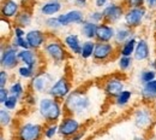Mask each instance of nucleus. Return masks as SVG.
<instances>
[{
	"label": "nucleus",
	"instance_id": "obj_16",
	"mask_svg": "<svg viewBox=\"0 0 156 140\" xmlns=\"http://www.w3.org/2000/svg\"><path fill=\"white\" fill-rule=\"evenodd\" d=\"M18 58L20 60H22L25 66L33 69L36 71V66H37V63H39V59H37V56L36 53L31 50V48H28V50H22L18 53Z\"/></svg>",
	"mask_w": 156,
	"mask_h": 140
},
{
	"label": "nucleus",
	"instance_id": "obj_50",
	"mask_svg": "<svg viewBox=\"0 0 156 140\" xmlns=\"http://www.w3.org/2000/svg\"><path fill=\"white\" fill-rule=\"evenodd\" d=\"M0 140H5V139H4V137H1V139H0Z\"/></svg>",
	"mask_w": 156,
	"mask_h": 140
},
{
	"label": "nucleus",
	"instance_id": "obj_44",
	"mask_svg": "<svg viewBox=\"0 0 156 140\" xmlns=\"http://www.w3.org/2000/svg\"><path fill=\"white\" fill-rule=\"evenodd\" d=\"M145 4H147L150 9H155L156 7V0H145Z\"/></svg>",
	"mask_w": 156,
	"mask_h": 140
},
{
	"label": "nucleus",
	"instance_id": "obj_37",
	"mask_svg": "<svg viewBox=\"0 0 156 140\" xmlns=\"http://www.w3.org/2000/svg\"><path fill=\"white\" fill-rule=\"evenodd\" d=\"M46 24H47L48 28H51V29H53V30H57V29L62 27V25L60 24V22H59L58 17H55V18L51 17V18H48V20L46 21Z\"/></svg>",
	"mask_w": 156,
	"mask_h": 140
},
{
	"label": "nucleus",
	"instance_id": "obj_30",
	"mask_svg": "<svg viewBox=\"0 0 156 140\" xmlns=\"http://www.w3.org/2000/svg\"><path fill=\"white\" fill-rule=\"evenodd\" d=\"M156 78V71L155 70H144V71H142V74H140V81H142V83L143 85H145V83H148V82H150V81L155 80Z\"/></svg>",
	"mask_w": 156,
	"mask_h": 140
},
{
	"label": "nucleus",
	"instance_id": "obj_8",
	"mask_svg": "<svg viewBox=\"0 0 156 140\" xmlns=\"http://www.w3.org/2000/svg\"><path fill=\"white\" fill-rule=\"evenodd\" d=\"M79 127L80 123L73 117H65L61 121V123L59 124V134L62 137H73L75 134H77L79 132Z\"/></svg>",
	"mask_w": 156,
	"mask_h": 140
},
{
	"label": "nucleus",
	"instance_id": "obj_27",
	"mask_svg": "<svg viewBox=\"0 0 156 140\" xmlns=\"http://www.w3.org/2000/svg\"><path fill=\"white\" fill-rule=\"evenodd\" d=\"M31 15L29 12H20L16 16V23H17V27L20 28H24V27H28L30 23H31Z\"/></svg>",
	"mask_w": 156,
	"mask_h": 140
},
{
	"label": "nucleus",
	"instance_id": "obj_6",
	"mask_svg": "<svg viewBox=\"0 0 156 140\" xmlns=\"http://www.w3.org/2000/svg\"><path fill=\"white\" fill-rule=\"evenodd\" d=\"M52 76L48 73H37L31 81V87L37 93H44L49 92L52 85Z\"/></svg>",
	"mask_w": 156,
	"mask_h": 140
},
{
	"label": "nucleus",
	"instance_id": "obj_15",
	"mask_svg": "<svg viewBox=\"0 0 156 140\" xmlns=\"http://www.w3.org/2000/svg\"><path fill=\"white\" fill-rule=\"evenodd\" d=\"M113 38H115V30L112 25H108L107 23L98 24V32H96V39L98 42H108Z\"/></svg>",
	"mask_w": 156,
	"mask_h": 140
},
{
	"label": "nucleus",
	"instance_id": "obj_4",
	"mask_svg": "<svg viewBox=\"0 0 156 140\" xmlns=\"http://www.w3.org/2000/svg\"><path fill=\"white\" fill-rule=\"evenodd\" d=\"M147 10L144 6L142 7H135V9H129L125 12V23L129 28H136L142 24V22L145 17Z\"/></svg>",
	"mask_w": 156,
	"mask_h": 140
},
{
	"label": "nucleus",
	"instance_id": "obj_11",
	"mask_svg": "<svg viewBox=\"0 0 156 140\" xmlns=\"http://www.w3.org/2000/svg\"><path fill=\"white\" fill-rule=\"evenodd\" d=\"M58 20L62 27H67L71 24H83L85 22L83 12L79 10H70L66 13L59 15Z\"/></svg>",
	"mask_w": 156,
	"mask_h": 140
},
{
	"label": "nucleus",
	"instance_id": "obj_3",
	"mask_svg": "<svg viewBox=\"0 0 156 140\" xmlns=\"http://www.w3.org/2000/svg\"><path fill=\"white\" fill-rule=\"evenodd\" d=\"M41 137L42 126L39 123H23L17 132V140H40Z\"/></svg>",
	"mask_w": 156,
	"mask_h": 140
},
{
	"label": "nucleus",
	"instance_id": "obj_28",
	"mask_svg": "<svg viewBox=\"0 0 156 140\" xmlns=\"http://www.w3.org/2000/svg\"><path fill=\"white\" fill-rule=\"evenodd\" d=\"M131 97H132V92H130L127 89H124L117 98H115V103H117L119 106H124V105H126L130 101Z\"/></svg>",
	"mask_w": 156,
	"mask_h": 140
},
{
	"label": "nucleus",
	"instance_id": "obj_34",
	"mask_svg": "<svg viewBox=\"0 0 156 140\" xmlns=\"http://www.w3.org/2000/svg\"><path fill=\"white\" fill-rule=\"evenodd\" d=\"M18 74H20V76L24 78V79H29V78H34L36 73H35V70H33V69H30V68L24 65V66H20L18 69Z\"/></svg>",
	"mask_w": 156,
	"mask_h": 140
},
{
	"label": "nucleus",
	"instance_id": "obj_10",
	"mask_svg": "<svg viewBox=\"0 0 156 140\" xmlns=\"http://www.w3.org/2000/svg\"><path fill=\"white\" fill-rule=\"evenodd\" d=\"M44 51L48 57L55 62H62L66 58V52L62 45L58 41H49L44 45Z\"/></svg>",
	"mask_w": 156,
	"mask_h": 140
},
{
	"label": "nucleus",
	"instance_id": "obj_36",
	"mask_svg": "<svg viewBox=\"0 0 156 140\" xmlns=\"http://www.w3.org/2000/svg\"><path fill=\"white\" fill-rule=\"evenodd\" d=\"M131 65H132L131 57H124V56H121V58L119 59V68H120V70H127Z\"/></svg>",
	"mask_w": 156,
	"mask_h": 140
},
{
	"label": "nucleus",
	"instance_id": "obj_38",
	"mask_svg": "<svg viewBox=\"0 0 156 140\" xmlns=\"http://www.w3.org/2000/svg\"><path fill=\"white\" fill-rule=\"evenodd\" d=\"M145 4V0H125V5L129 9H135V7H142Z\"/></svg>",
	"mask_w": 156,
	"mask_h": 140
},
{
	"label": "nucleus",
	"instance_id": "obj_35",
	"mask_svg": "<svg viewBox=\"0 0 156 140\" xmlns=\"http://www.w3.org/2000/svg\"><path fill=\"white\" fill-rule=\"evenodd\" d=\"M17 104H18V98L16 97V96H10L7 100L4 103V106H5V109H7V110H13V109H16V106H17Z\"/></svg>",
	"mask_w": 156,
	"mask_h": 140
},
{
	"label": "nucleus",
	"instance_id": "obj_25",
	"mask_svg": "<svg viewBox=\"0 0 156 140\" xmlns=\"http://www.w3.org/2000/svg\"><path fill=\"white\" fill-rule=\"evenodd\" d=\"M136 46H137L136 39H135V38H131L130 40H127L122 45V47H121V50H120L121 56H124V57H131V55L135 53Z\"/></svg>",
	"mask_w": 156,
	"mask_h": 140
},
{
	"label": "nucleus",
	"instance_id": "obj_45",
	"mask_svg": "<svg viewBox=\"0 0 156 140\" xmlns=\"http://www.w3.org/2000/svg\"><path fill=\"white\" fill-rule=\"evenodd\" d=\"M107 1H108V0H95V5H96L98 7H102V6H105V5L107 4Z\"/></svg>",
	"mask_w": 156,
	"mask_h": 140
},
{
	"label": "nucleus",
	"instance_id": "obj_2",
	"mask_svg": "<svg viewBox=\"0 0 156 140\" xmlns=\"http://www.w3.org/2000/svg\"><path fill=\"white\" fill-rule=\"evenodd\" d=\"M90 106L89 98L82 92H71L65 99V108L71 114H80L88 110Z\"/></svg>",
	"mask_w": 156,
	"mask_h": 140
},
{
	"label": "nucleus",
	"instance_id": "obj_1",
	"mask_svg": "<svg viewBox=\"0 0 156 140\" xmlns=\"http://www.w3.org/2000/svg\"><path fill=\"white\" fill-rule=\"evenodd\" d=\"M39 111L44 120L52 123H55V121H58L61 116L60 103L53 98H43L40 100Z\"/></svg>",
	"mask_w": 156,
	"mask_h": 140
},
{
	"label": "nucleus",
	"instance_id": "obj_14",
	"mask_svg": "<svg viewBox=\"0 0 156 140\" xmlns=\"http://www.w3.org/2000/svg\"><path fill=\"white\" fill-rule=\"evenodd\" d=\"M25 39L28 41L30 48H40L44 45V41H46V35L44 33H42L41 30H30L25 35Z\"/></svg>",
	"mask_w": 156,
	"mask_h": 140
},
{
	"label": "nucleus",
	"instance_id": "obj_21",
	"mask_svg": "<svg viewBox=\"0 0 156 140\" xmlns=\"http://www.w3.org/2000/svg\"><path fill=\"white\" fill-rule=\"evenodd\" d=\"M61 10V4L57 1V0H52L48 2H44L41 6V13L43 16H53L55 13H58L59 11Z\"/></svg>",
	"mask_w": 156,
	"mask_h": 140
},
{
	"label": "nucleus",
	"instance_id": "obj_12",
	"mask_svg": "<svg viewBox=\"0 0 156 140\" xmlns=\"http://www.w3.org/2000/svg\"><path fill=\"white\" fill-rule=\"evenodd\" d=\"M102 13H103V20H106L108 23L118 22L122 16H125L124 7L118 4H111V5L106 6L103 9Z\"/></svg>",
	"mask_w": 156,
	"mask_h": 140
},
{
	"label": "nucleus",
	"instance_id": "obj_26",
	"mask_svg": "<svg viewBox=\"0 0 156 140\" xmlns=\"http://www.w3.org/2000/svg\"><path fill=\"white\" fill-rule=\"evenodd\" d=\"M95 46H96V44H95L94 41L88 40V41H85V42H83V45H82V53H80V56H82L84 59L90 58L91 56H94Z\"/></svg>",
	"mask_w": 156,
	"mask_h": 140
},
{
	"label": "nucleus",
	"instance_id": "obj_13",
	"mask_svg": "<svg viewBox=\"0 0 156 140\" xmlns=\"http://www.w3.org/2000/svg\"><path fill=\"white\" fill-rule=\"evenodd\" d=\"M114 52V46L108 42H96L95 51H94V58L98 60L108 59Z\"/></svg>",
	"mask_w": 156,
	"mask_h": 140
},
{
	"label": "nucleus",
	"instance_id": "obj_49",
	"mask_svg": "<svg viewBox=\"0 0 156 140\" xmlns=\"http://www.w3.org/2000/svg\"><path fill=\"white\" fill-rule=\"evenodd\" d=\"M133 140H144V138H143V137H136Z\"/></svg>",
	"mask_w": 156,
	"mask_h": 140
},
{
	"label": "nucleus",
	"instance_id": "obj_31",
	"mask_svg": "<svg viewBox=\"0 0 156 140\" xmlns=\"http://www.w3.org/2000/svg\"><path fill=\"white\" fill-rule=\"evenodd\" d=\"M15 48H22V50H28L30 48L29 44L25 38H13V41H12V45Z\"/></svg>",
	"mask_w": 156,
	"mask_h": 140
},
{
	"label": "nucleus",
	"instance_id": "obj_41",
	"mask_svg": "<svg viewBox=\"0 0 156 140\" xmlns=\"http://www.w3.org/2000/svg\"><path fill=\"white\" fill-rule=\"evenodd\" d=\"M7 79H9L7 73H6L5 70H1V71H0V87H1V88H5V86H6V83H7Z\"/></svg>",
	"mask_w": 156,
	"mask_h": 140
},
{
	"label": "nucleus",
	"instance_id": "obj_40",
	"mask_svg": "<svg viewBox=\"0 0 156 140\" xmlns=\"http://www.w3.org/2000/svg\"><path fill=\"white\" fill-rule=\"evenodd\" d=\"M9 93H10V91H9L7 88H0V103H1L2 105H4V103L7 100V98L10 97Z\"/></svg>",
	"mask_w": 156,
	"mask_h": 140
},
{
	"label": "nucleus",
	"instance_id": "obj_29",
	"mask_svg": "<svg viewBox=\"0 0 156 140\" xmlns=\"http://www.w3.org/2000/svg\"><path fill=\"white\" fill-rule=\"evenodd\" d=\"M9 91H10V93L12 96H16L18 99H20V97H23V94H24V88H23V86H22V83H20V81L13 82Z\"/></svg>",
	"mask_w": 156,
	"mask_h": 140
},
{
	"label": "nucleus",
	"instance_id": "obj_47",
	"mask_svg": "<svg viewBox=\"0 0 156 140\" xmlns=\"http://www.w3.org/2000/svg\"><path fill=\"white\" fill-rule=\"evenodd\" d=\"M28 101H29V104H35L36 101H35V98L33 97V96H29L28 97Z\"/></svg>",
	"mask_w": 156,
	"mask_h": 140
},
{
	"label": "nucleus",
	"instance_id": "obj_20",
	"mask_svg": "<svg viewBox=\"0 0 156 140\" xmlns=\"http://www.w3.org/2000/svg\"><path fill=\"white\" fill-rule=\"evenodd\" d=\"M64 42H65L66 47L71 52H73L75 55H80L82 53V44L79 41L78 35H76V34H70V35H67L65 38Z\"/></svg>",
	"mask_w": 156,
	"mask_h": 140
},
{
	"label": "nucleus",
	"instance_id": "obj_33",
	"mask_svg": "<svg viewBox=\"0 0 156 140\" xmlns=\"http://www.w3.org/2000/svg\"><path fill=\"white\" fill-rule=\"evenodd\" d=\"M0 121H1V126H9L11 123V114L7 109H1L0 110Z\"/></svg>",
	"mask_w": 156,
	"mask_h": 140
},
{
	"label": "nucleus",
	"instance_id": "obj_19",
	"mask_svg": "<svg viewBox=\"0 0 156 140\" xmlns=\"http://www.w3.org/2000/svg\"><path fill=\"white\" fill-rule=\"evenodd\" d=\"M149 55H150V51H149V45H148L147 40L140 39V40L137 41L136 50H135V53H133L135 59L144 60L149 57Z\"/></svg>",
	"mask_w": 156,
	"mask_h": 140
},
{
	"label": "nucleus",
	"instance_id": "obj_18",
	"mask_svg": "<svg viewBox=\"0 0 156 140\" xmlns=\"http://www.w3.org/2000/svg\"><path fill=\"white\" fill-rule=\"evenodd\" d=\"M20 10V4L16 0H5L1 6V13L6 18H12L18 15Z\"/></svg>",
	"mask_w": 156,
	"mask_h": 140
},
{
	"label": "nucleus",
	"instance_id": "obj_7",
	"mask_svg": "<svg viewBox=\"0 0 156 140\" xmlns=\"http://www.w3.org/2000/svg\"><path fill=\"white\" fill-rule=\"evenodd\" d=\"M18 51L13 46H9L1 50V66L4 69H12L18 63Z\"/></svg>",
	"mask_w": 156,
	"mask_h": 140
},
{
	"label": "nucleus",
	"instance_id": "obj_39",
	"mask_svg": "<svg viewBox=\"0 0 156 140\" xmlns=\"http://www.w3.org/2000/svg\"><path fill=\"white\" fill-rule=\"evenodd\" d=\"M103 20V13L102 12H91L89 16V21L94 22V23H98Z\"/></svg>",
	"mask_w": 156,
	"mask_h": 140
},
{
	"label": "nucleus",
	"instance_id": "obj_46",
	"mask_svg": "<svg viewBox=\"0 0 156 140\" xmlns=\"http://www.w3.org/2000/svg\"><path fill=\"white\" fill-rule=\"evenodd\" d=\"M83 135H84V134H83L82 132H78L77 134H75V135L72 137V140H79L82 137H83Z\"/></svg>",
	"mask_w": 156,
	"mask_h": 140
},
{
	"label": "nucleus",
	"instance_id": "obj_48",
	"mask_svg": "<svg viewBox=\"0 0 156 140\" xmlns=\"http://www.w3.org/2000/svg\"><path fill=\"white\" fill-rule=\"evenodd\" d=\"M151 65H153V68H154V70H155V71H156V59L154 60V62H153V64H151Z\"/></svg>",
	"mask_w": 156,
	"mask_h": 140
},
{
	"label": "nucleus",
	"instance_id": "obj_23",
	"mask_svg": "<svg viewBox=\"0 0 156 140\" xmlns=\"http://www.w3.org/2000/svg\"><path fill=\"white\" fill-rule=\"evenodd\" d=\"M142 97L145 100L156 99V79L145 85H143L142 88Z\"/></svg>",
	"mask_w": 156,
	"mask_h": 140
},
{
	"label": "nucleus",
	"instance_id": "obj_43",
	"mask_svg": "<svg viewBox=\"0 0 156 140\" xmlns=\"http://www.w3.org/2000/svg\"><path fill=\"white\" fill-rule=\"evenodd\" d=\"M70 1H73L77 6H80V7L87 6V2H88V0H70Z\"/></svg>",
	"mask_w": 156,
	"mask_h": 140
},
{
	"label": "nucleus",
	"instance_id": "obj_5",
	"mask_svg": "<svg viewBox=\"0 0 156 140\" xmlns=\"http://www.w3.org/2000/svg\"><path fill=\"white\" fill-rule=\"evenodd\" d=\"M133 120H135V124L138 128L147 129V128H149L151 126L154 117H153L151 110L149 108H147V106H143V108H139L135 111Z\"/></svg>",
	"mask_w": 156,
	"mask_h": 140
},
{
	"label": "nucleus",
	"instance_id": "obj_51",
	"mask_svg": "<svg viewBox=\"0 0 156 140\" xmlns=\"http://www.w3.org/2000/svg\"><path fill=\"white\" fill-rule=\"evenodd\" d=\"M57 1H58V0H57Z\"/></svg>",
	"mask_w": 156,
	"mask_h": 140
},
{
	"label": "nucleus",
	"instance_id": "obj_17",
	"mask_svg": "<svg viewBox=\"0 0 156 140\" xmlns=\"http://www.w3.org/2000/svg\"><path fill=\"white\" fill-rule=\"evenodd\" d=\"M124 91V82L117 79V78H113V79H109V80L106 82V86H105V92L107 96L109 97H115Z\"/></svg>",
	"mask_w": 156,
	"mask_h": 140
},
{
	"label": "nucleus",
	"instance_id": "obj_42",
	"mask_svg": "<svg viewBox=\"0 0 156 140\" xmlns=\"http://www.w3.org/2000/svg\"><path fill=\"white\" fill-rule=\"evenodd\" d=\"M13 33H15V38H25V35H27L24 33L23 28H20V27H15Z\"/></svg>",
	"mask_w": 156,
	"mask_h": 140
},
{
	"label": "nucleus",
	"instance_id": "obj_22",
	"mask_svg": "<svg viewBox=\"0 0 156 140\" xmlns=\"http://www.w3.org/2000/svg\"><path fill=\"white\" fill-rule=\"evenodd\" d=\"M98 23H94L91 21H85L82 24V34L87 39H94L96 38V32H98Z\"/></svg>",
	"mask_w": 156,
	"mask_h": 140
},
{
	"label": "nucleus",
	"instance_id": "obj_32",
	"mask_svg": "<svg viewBox=\"0 0 156 140\" xmlns=\"http://www.w3.org/2000/svg\"><path fill=\"white\" fill-rule=\"evenodd\" d=\"M59 133V126L55 123H52L51 126H48L46 129H44V137L47 139H53L54 135Z\"/></svg>",
	"mask_w": 156,
	"mask_h": 140
},
{
	"label": "nucleus",
	"instance_id": "obj_24",
	"mask_svg": "<svg viewBox=\"0 0 156 140\" xmlns=\"http://www.w3.org/2000/svg\"><path fill=\"white\" fill-rule=\"evenodd\" d=\"M132 30H131V28H129V27H122V28H119L117 32H115V41H117V44H125L127 40H130L131 38H133L132 36Z\"/></svg>",
	"mask_w": 156,
	"mask_h": 140
},
{
	"label": "nucleus",
	"instance_id": "obj_9",
	"mask_svg": "<svg viewBox=\"0 0 156 140\" xmlns=\"http://www.w3.org/2000/svg\"><path fill=\"white\" fill-rule=\"evenodd\" d=\"M71 85L67 81L66 78H60L59 80L55 81V83H53V86L49 89V94L53 98H64L67 97L71 92Z\"/></svg>",
	"mask_w": 156,
	"mask_h": 140
}]
</instances>
